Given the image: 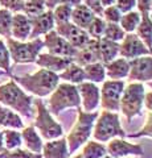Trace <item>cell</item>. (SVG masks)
<instances>
[{"label": "cell", "mask_w": 152, "mask_h": 158, "mask_svg": "<svg viewBox=\"0 0 152 158\" xmlns=\"http://www.w3.org/2000/svg\"><path fill=\"white\" fill-rule=\"evenodd\" d=\"M124 36H126V32L120 28V25H118V24H112V23H107L106 24L103 38L110 40V41H112V42H118V41H120V40H123Z\"/></svg>", "instance_id": "36"}, {"label": "cell", "mask_w": 152, "mask_h": 158, "mask_svg": "<svg viewBox=\"0 0 152 158\" xmlns=\"http://www.w3.org/2000/svg\"><path fill=\"white\" fill-rule=\"evenodd\" d=\"M73 62L80 65L81 67H85L91 63L99 62V53H98V40L91 38L83 48L78 49Z\"/></svg>", "instance_id": "16"}, {"label": "cell", "mask_w": 152, "mask_h": 158, "mask_svg": "<svg viewBox=\"0 0 152 158\" xmlns=\"http://www.w3.org/2000/svg\"><path fill=\"white\" fill-rule=\"evenodd\" d=\"M95 15L94 12H91L89 8H87L85 4H80L73 8V12H72V21L74 25H77L78 28L81 29H87V27L90 25V23L94 20Z\"/></svg>", "instance_id": "25"}, {"label": "cell", "mask_w": 152, "mask_h": 158, "mask_svg": "<svg viewBox=\"0 0 152 158\" xmlns=\"http://www.w3.org/2000/svg\"><path fill=\"white\" fill-rule=\"evenodd\" d=\"M126 158H130V157H126Z\"/></svg>", "instance_id": "54"}, {"label": "cell", "mask_w": 152, "mask_h": 158, "mask_svg": "<svg viewBox=\"0 0 152 158\" xmlns=\"http://www.w3.org/2000/svg\"><path fill=\"white\" fill-rule=\"evenodd\" d=\"M136 36H138L147 49L152 53V20L150 17V12H141L140 15V23L136 28Z\"/></svg>", "instance_id": "21"}, {"label": "cell", "mask_w": 152, "mask_h": 158, "mask_svg": "<svg viewBox=\"0 0 152 158\" xmlns=\"http://www.w3.org/2000/svg\"><path fill=\"white\" fill-rule=\"evenodd\" d=\"M107 154L112 158H126L128 156H141L144 153L143 146L139 144H131L123 138H112L106 146Z\"/></svg>", "instance_id": "12"}, {"label": "cell", "mask_w": 152, "mask_h": 158, "mask_svg": "<svg viewBox=\"0 0 152 158\" xmlns=\"http://www.w3.org/2000/svg\"><path fill=\"white\" fill-rule=\"evenodd\" d=\"M44 46L48 48L49 54L58 57H65V58H74L77 49L73 48L65 38H62L60 34H57L56 31H50L45 34L44 40Z\"/></svg>", "instance_id": "11"}, {"label": "cell", "mask_w": 152, "mask_h": 158, "mask_svg": "<svg viewBox=\"0 0 152 158\" xmlns=\"http://www.w3.org/2000/svg\"><path fill=\"white\" fill-rule=\"evenodd\" d=\"M150 86H151V87H152V83H150Z\"/></svg>", "instance_id": "53"}, {"label": "cell", "mask_w": 152, "mask_h": 158, "mask_svg": "<svg viewBox=\"0 0 152 158\" xmlns=\"http://www.w3.org/2000/svg\"><path fill=\"white\" fill-rule=\"evenodd\" d=\"M103 16L107 20V23H112V24H118L122 19V13L115 6H110L103 9Z\"/></svg>", "instance_id": "39"}, {"label": "cell", "mask_w": 152, "mask_h": 158, "mask_svg": "<svg viewBox=\"0 0 152 158\" xmlns=\"http://www.w3.org/2000/svg\"><path fill=\"white\" fill-rule=\"evenodd\" d=\"M21 138H23V142L27 146V150L32 152V153H36V154H41L44 144H42V140H41L40 135L36 132L33 125L23 128Z\"/></svg>", "instance_id": "23"}, {"label": "cell", "mask_w": 152, "mask_h": 158, "mask_svg": "<svg viewBox=\"0 0 152 158\" xmlns=\"http://www.w3.org/2000/svg\"><path fill=\"white\" fill-rule=\"evenodd\" d=\"M4 150V138H3V131H0V153Z\"/></svg>", "instance_id": "48"}, {"label": "cell", "mask_w": 152, "mask_h": 158, "mask_svg": "<svg viewBox=\"0 0 152 158\" xmlns=\"http://www.w3.org/2000/svg\"><path fill=\"white\" fill-rule=\"evenodd\" d=\"M36 63L40 67L49 70L52 73H58V71H63L65 69L73 63L72 58H65V57H58V56H53V54H38L36 58Z\"/></svg>", "instance_id": "17"}, {"label": "cell", "mask_w": 152, "mask_h": 158, "mask_svg": "<svg viewBox=\"0 0 152 158\" xmlns=\"http://www.w3.org/2000/svg\"><path fill=\"white\" fill-rule=\"evenodd\" d=\"M119 23H120V28L123 29L124 32L132 33L134 31H136V28H138L139 23H140V13L131 11L128 13L123 15Z\"/></svg>", "instance_id": "32"}, {"label": "cell", "mask_w": 152, "mask_h": 158, "mask_svg": "<svg viewBox=\"0 0 152 158\" xmlns=\"http://www.w3.org/2000/svg\"><path fill=\"white\" fill-rule=\"evenodd\" d=\"M98 53H99V62L107 65L111 61H114L116 54L119 53V45L110 40L101 38L98 40Z\"/></svg>", "instance_id": "24"}, {"label": "cell", "mask_w": 152, "mask_h": 158, "mask_svg": "<svg viewBox=\"0 0 152 158\" xmlns=\"http://www.w3.org/2000/svg\"><path fill=\"white\" fill-rule=\"evenodd\" d=\"M0 125L11 128V129H23L24 123L21 117L19 116V113L9 110L8 107L0 104Z\"/></svg>", "instance_id": "26"}, {"label": "cell", "mask_w": 152, "mask_h": 158, "mask_svg": "<svg viewBox=\"0 0 152 158\" xmlns=\"http://www.w3.org/2000/svg\"><path fill=\"white\" fill-rule=\"evenodd\" d=\"M9 61H11V56H9L8 48L3 42V40H0V69H3L7 74H9V71H11Z\"/></svg>", "instance_id": "38"}, {"label": "cell", "mask_w": 152, "mask_h": 158, "mask_svg": "<svg viewBox=\"0 0 152 158\" xmlns=\"http://www.w3.org/2000/svg\"><path fill=\"white\" fill-rule=\"evenodd\" d=\"M101 4H102V7L103 8H107V7H110V6H114L116 0H99Z\"/></svg>", "instance_id": "47"}, {"label": "cell", "mask_w": 152, "mask_h": 158, "mask_svg": "<svg viewBox=\"0 0 152 158\" xmlns=\"http://www.w3.org/2000/svg\"><path fill=\"white\" fill-rule=\"evenodd\" d=\"M119 53L122 58H138L150 54V50L147 49V46L143 44V41L134 33L126 34L123 38V42L119 45Z\"/></svg>", "instance_id": "14"}, {"label": "cell", "mask_w": 152, "mask_h": 158, "mask_svg": "<svg viewBox=\"0 0 152 158\" xmlns=\"http://www.w3.org/2000/svg\"><path fill=\"white\" fill-rule=\"evenodd\" d=\"M98 115H99L98 112H85V111L78 110L77 123L66 137L69 154L74 153L81 145L86 144L89 141Z\"/></svg>", "instance_id": "3"}, {"label": "cell", "mask_w": 152, "mask_h": 158, "mask_svg": "<svg viewBox=\"0 0 152 158\" xmlns=\"http://www.w3.org/2000/svg\"><path fill=\"white\" fill-rule=\"evenodd\" d=\"M143 136L152 137V112L148 113V116H147V123L143 125V128H140L136 133L130 135V137H132V138H138V137H143Z\"/></svg>", "instance_id": "40"}, {"label": "cell", "mask_w": 152, "mask_h": 158, "mask_svg": "<svg viewBox=\"0 0 152 158\" xmlns=\"http://www.w3.org/2000/svg\"><path fill=\"white\" fill-rule=\"evenodd\" d=\"M116 8L120 11V13H128L132 11V8L136 6V0H116L115 2Z\"/></svg>", "instance_id": "42"}, {"label": "cell", "mask_w": 152, "mask_h": 158, "mask_svg": "<svg viewBox=\"0 0 152 158\" xmlns=\"http://www.w3.org/2000/svg\"><path fill=\"white\" fill-rule=\"evenodd\" d=\"M72 158H83V156L81 154V153H80V154H77V156H74V157H72Z\"/></svg>", "instance_id": "49"}, {"label": "cell", "mask_w": 152, "mask_h": 158, "mask_svg": "<svg viewBox=\"0 0 152 158\" xmlns=\"http://www.w3.org/2000/svg\"><path fill=\"white\" fill-rule=\"evenodd\" d=\"M0 158H42V156L19 148V149H13V150L4 149L0 153Z\"/></svg>", "instance_id": "37"}, {"label": "cell", "mask_w": 152, "mask_h": 158, "mask_svg": "<svg viewBox=\"0 0 152 158\" xmlns=\"http://www.w3.org/2000/svg\"><path fill=\"white\" fill-rule=\"evenodd\" d=\"M81 154L83 158H103L107 156V149L102 142L98 141H87Z\"/></svg>", "instance_id": "29"}, {"label": "cell", "mask_w": 152, "mask_h": 158, "mask_svg": "<svg viewBox=\"0 0 152 158\" xmlns=\"http://www.w3.org/2000/svg\"><path fill=\"white\" fill-rule=\"evenodd\" d=\"M151 9H152V0H151Z\"/></svg>", "instance_id": "51"}, {"label": "cell", "mask_w": 152, "mask_h": 158, "mask_svg": "<svg viewBox=\"0 0 152 158\" xmlns=\"http://www.w3.org/2000/svg\"><path fill=\"white\" fill-rule=\"evenodd\" d=\"M12 16L8 9H0V36L6 38L12 37Z\"/></svg>", "instance_id": "33"}, {"label": "cell", "mask_w": 152, "mask_h": 158, "mask_svg": "<svg viewBox=\"0 0 152 158\" xmlns=\"http://www.w3.org/2000/svg\"><path fill=\"white\" fill-rule=\"evenodd\" d=\"M144 86L141 83H131L123 90L119 102V110L123 112L128 121L140 113L144 104Z\"/></svg>", "instance_id": "7"}, {"label": "cell", "mask_w": 152, "mask_h": 158, "mask_svg": "<svg viewBox=\"0 0 152 158\" xmlns=\"http://www.w3.org/2000/svg\"><path fill=\"white\" fill-rule=\"evenodd\" d=\"M3 138H4V149L13 150L19 149L23 144L21 133L16 129H6L3 131Z\"/></svg>", "instance_id": "30"}, {"label": "cell", "mask_w": 152, "mask_h": 158, "mask_svg": "<svg viewBox=\"0 0 152 158\" xmlns=\"http://www.w3.org/2000/svg\"><path fill=\"white\" fill-rule=\"evenodd\" d=\"M77 90L78 94H80V98H82L83 111L85 112L95 111V108L99 106V100H101V91L95 86V83L82 82L78 85Z\"/></svg>", "instance_id": "15"}, {"label": "cell", "mask_w": 152, "mask_h": 158, "mask_svg": "<svg viewBox=\"0 0 152 158\" xmlns=\"http://www.w3.org/2000/svg\"><path fill=\"white\" fill-rule=\"evenodd\" d=\"M105 29H106V23L102 20L101 17H94V20L90 23V25L87 27V34L90 36V38L94 40H101L103 38L105 34Z\"/></svg>", "instance_id": "34"}, {"label": "cell", "mask_w": 152, "mask_h": 158, "mask_svg": "<svg viewBox=\"0 0 152 158\" xmlns=\"http://www.w3.org/2000/svg\"><path fill=\"white\" fill-rule=\"evenodd\" d=\"M124 90L123 81H105L101 91V100L102 108L105 111L115 112L119 111V102L120 96Z\"/></svg>", "instance_id": "9"}, {"label": "cell", "mask_w": 152, "mask_h": 158, "mask_svg": "<svg viewBox=\"0 0 152 158\" xmlns=\"http://www.w3.org/2000/svg\"><path fill=\"white\" fill-rule=\"evenodd\" d=\"M58 78L70 82V85H80L85 82V71H83V67L73 62L62 73L58 74Z\"/></svg>", "instance_id": "27"}, {"label": "cell", "mask_w": 152, "mask_h": 158, "mask_svg": "<svg viewBox=\"0 0 152 158\" xmlns=\"http://www.w3.org/2000/svg\"><path fill=\"white\" fill-rule=\"evenodd\" d=\"M0 104L19 112L24 117L33 115V98L27 95L13 79L0 85Z\"/></svg>", "instance_id": "2"}, {"label": "cell", "mask_w": 152, "mask_h": 158, "mask_svg": "<svg viewBox=\"0 0 152 158\" xmlns=\"http://www.w3.org/2000/svg\"><path fill=\"white\" fill-rule=\"evenodd\" d=\"M23 11L28 19H35L45 12V2L44 0H28L24 3Z\"/></svg>", "instance_id": "31"}, {"label": "cell", "mask_w": 152, "mask_h": 158, "mask_svg": "<svg viewBox=\"0 0 152 158\" xmlns=\"http://www.w3.org/2000/svg\"><path fill=\"white\" fill-rule=\"evenodd\" d=\"M44 2H45V7H48L49 11H53L61 3V0H44Z\"/></svg>", "instance_id": "44"}, {"label": "cell", "mask_w": 152, "mask_h": 158, "mask_svg": "<svg viewBox=\"0 0 152 158\" xmlns=\"http://www.w3.org/2000/svg\"><path fill=\"white\" fill-rule=\"evenodd\" d=\"M0 6H3L4 9H8L9 12L20 13L24 8V2L23 0H0Z\"/></svg>", "instance_id": "41"}, {"label": "cell", "mask_w": 152, "mask_h": 158, "mask_svg": "<svg viewBox=\"0 0 152 158\" xmlns=\"http://www.w3.org/2000/svg\"><path fill=\"white\" fill-rule=\"evenodd\" d=\"M32 31L31 20L24 13H16L12 16V36L19 41H25L29 38Z\"/></svg>", "instance_id": "20"}, {"label": "cell", "mask_w": 152, "mask_h": 158, "mask_svg": "<svg viewBox=\"0 0 152 158\" xmlns=\"http://www.w3.org/2000/svg\"><path fill=\"white\" fill-rule=\"evenodd\" d=\"M35 107H36V118L35 123H33V128H37L41 137L48 141L62 137L63 135L62 127L60 125V123H57L52 117V113L44 106V103L37 99V100H35Z\"/></svg>", "instance_id": "6"}, {"label": "cell", "mask_w": 152, "mask_h": 158, "mask_svg": "<svg viewBox=\"0 0 152 158\" xmlns=\"http://www.w3.org/2000/svg\"><path fill=\"white\" fill-rule=\"evenodd\" d=\"M103 158H112V157H110V156H109V154H107V156H105V157H103Z\"/></svg>", "instance_id": "50"}, {"label": "cell", "mask_w": 152, "mask_h": 158, "mask_svg": "<svg viewBox=\"0 0 152 158\" xmlns=\"http://www.w3.org/2000/svg\"><path fill=\"white\" fill-rule=\"evenodd\" d=\"M7 48L15 63H32L36 62L38 53L44 48V41L41 38H35L31 42H21L7 38Z\"/></svg>", "instance_id": "8"}, {"label": "cell", "mask_w": 152, "mask_h": 158, "mask_svg": "<svg viewBox=\"0 0 152 158\" xmlns=\"http://www.w3.org/2000/svg\"><path fill=\"white\" fill-rule=\"evenodd\" d=\"M83 71H85V79H89V82L91 83L105 82L106 69L103 63L95 62V63H91V65H87L83 67Z\"/></svg>", "instance_id": "28"}, {"label": "cell", "mask_w": 152, "mask_h": 158, "mask_svg": "<svg viewBox=\"0 0 152 158\" xmlns=\"http://www.w3.org/2000/svg\"><path fill=\"white\" fill-rule=\"evenodd\" d=\"M105 69H106V75L111 81H119L122 78H126L128 77V73H130L128 61L124 58L114 59L110 63L105 65Z\"/></svg>", "instance_id": "22"}, {"label": "cell", "mask_w": 152, "mask_h": 158, "mask_svg": "<svg viewBox=\"0 0 152 158\" xmlns=\"http://www.w3.org/2000/svg\"><path fill=\"white\" fill-rule=\"evenodd\" d=\"M29 20H31V25H32V31H31V34H29L31 40L38 38L40 34H46L48 32L53 31V28H54V19H53L52 11H46L42 15H40V16H37L35 19H29Z\"/></svg>", "instance_id": "18"}, {"label": "cell", "mask_w": 152, "mask_h": 158, "mask_svg": "<svg viewBox=\"0 0 152 158\" xmlns=\"http://www.w3.org/2000/svg\"><path fill=\"white\" fill-rule=\"evenodd\" d=\"M144 104L148 110L152 112V92L145 94V98H144Z\"/></svg>", "instance_id": "45"}, {"label": "cell", "mask_w": 152, "mask_h": 158, "mask_svg": "<svg viewBox=\"0 0 152 158\" xmlns=\"http://www.w3.org/2000/svg\"><path fill=\"white\" fill-rule=\"evenodd\" d=\"M23 2H24V3H25V2H28V0H23Z\"/></svg>", "instance_id": "52"}, {"label": "cell", "mask_w": 152, "mask_h": 158, "mask_svg": "<svg viewBox=\"0 0 152 158\" xmlns=\"http://www.w3.org/2000/svg\"><path fill=\"white\" fill-rule=\"evenodd\" d=\"M41 156L44 158H67L69 157V149H67L66 138L60 137L45 142L42 145Z\"/></svg>", "instance_id": "19"}, {"label": "cell", "mask_w": 152, "mask_h": 158, "mask_svg": "<svg viewBox=\"0 0 152 158\" xmlns=\"http://www.w3.org/2000/svg\"><path fill=\"white\" fill-rule=\"evenodd\" d=\"M83 2H85V6L89 8L91 12H94V15H99V16H102L105 8L102 7L99 0H83Z\"/></svg>", "instance_id": "43"}, {"label": "cell", "mask_w": 152, "mask_h": 158, "mask_svg": "<svg viewBox=\"0 0 152 158\" xmlns=\"http://www.w3.org/2000/svg\"><path fill=\"white\" fill-rule=\"evenodd\" d=\"M93 136L98 142H107L116 137H124L126 133L120 127L119 116L116 112L102 111L97 117L93 128Z\"/></svg>", "instance_id": "4"}, {"label": "cell", "mask_w": 152, "mask_h": 158, "mask_svg": "<svg viewBox=\"0 0 152 158\" xmlns=\"http://www.w3.org/2000/svg\"><path fill=\"white\" fill-rule=\"evenodd\" d=\"M52 12H53L54 23L58 25V24H65L70 21L73 8L70 6H66V4H58L54 8V11H52Z\"/></svg>", "instance_id": "35"}, {"label": "cell", "mask_w": 152, "mask_h": 158, "mask_svg": "<svg viewBox=\"0 0 152 158\" xmlns=\"http://www.w3.org/2000/svg\"><path fill=\"white\" fill-rule=\"evenodd\" d=\"M49 112L53 115H58L61 111L66 108L80 107L81 98L78 90L74 85L70 83H62L56 87V90L52 92V96L49 99Z\"/></svg>", "instance_id": "5"}, {"label": "cell", "mask_w": 152, "mask_h": 158, "mask_svg": "<svg viewBox=\"0 0 152 158\" xmlns=\"http://www.w3.org/2000/svg\"><path fill=\"white\" fill-rule=\"evenodd\" d=\"M12 79L17 85L23 86L27 91L38 98L48 96L52 94L58 86V74L52 73L45 69H40L35 74H28L24 77H12Z\"/></svg>", "instance_id": "1"}, {"label": "cell", "mask_w": 152, "mask_h": 158, "mask_svg": "<svg viewBox=\"0 0 152 158\" xmlns=\"http://www.w3.org/2000/svg\"><path fill=\"white\" fill-rule=\"evenodd\" d=\"M81 2H82V0H61L60 4H66V6H70L73 8V7L80 6Z\"/></svg>", "instance_id": "46"}, {"label": "cell", "mask_w": 152, "mask_h": 158, "mask_svg": "<svg viewBox=\"0 0 152 158\" xmlns=\"http://www.w3.org/2000/svg\"><path fill=\"white\" fill-rule=\"evenodd\" d=\"M130 73L128 78L131 81L150 82L152 81V57L143 56L134 58L128 62Z\"/></svg>", "instance_id": "13"}, {"label": "cell", "mask_w": 152, "mask_h": 158, "mask_svg": "<svg viewBox=\"0 0 152 158\" xmlns=\"http://www.w3.org/2000/svg\"><path fill=\"white\" fill-rule=\"evenodd\" d=\"M56 33L60 34L62 38H65L73 48L77 49V50L83 48L91 40L85 29L78 28L77 25H74V24L70 23V21L65 23V24H58L56 27Z\"/></svg>", "instance_id": "10"}]
</instances>
